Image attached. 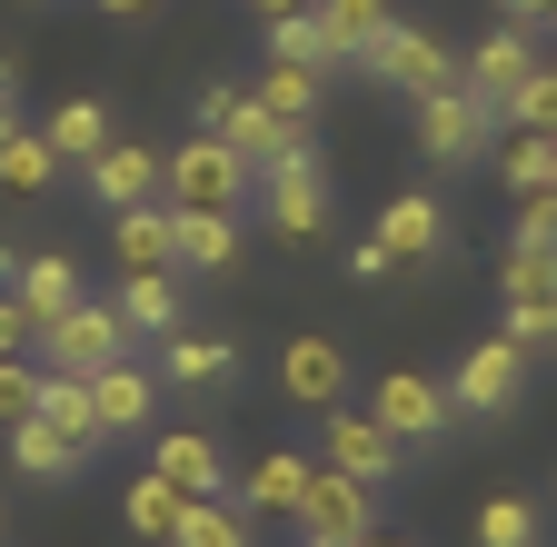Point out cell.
I'll use <instances>...</instances> for the list:
<instances>
[{"label": "cell", "instance_id": "6da1fadb", "mask_svg": "<svg viewBox=\"0 0 557 547\" xmlns=\"http://www.w3.org/2000/svg\"><path fill=\"white\" fill-rule=\"evenodd\" d=\"M160 160H170V210H239V199H259V170L230 140H209V129L170 140Z\"/></svg>", "mask_w": 557, "mask_h": 547}, {"label": "cell", "instance_id": "7a4b0ae2", "mask_svg": "<svg viewBox=\"0 0 557 547\" xmlns=\"http://www.w3.org/2000/svg\"><path fill=\"white\" fill-rule=\"evenodd\" d=\"M139 349L129 338V319L110 309V299H81V309H60L50 328H40V369H60V378H100V369H120Z\"/></svg>", "mask_w": 557, "mask_h": 547}, {"label": "cell", "instance_id": "3957f363", "mask_svg": "<svg viewBox=\"0 0 557 547\" xmlns=\"http://www.w3.org/2000/svg\"><path fill=\"white\" fill-rule=\"evenodd\" d=\"M259 220L278 229V239H329V170H319V150L299 140V150H278L269 170H259Z\"/></svg>", "mask_w": 557, "mask_h": 547}, {"label": "cell", "instance_id": "277c9868", "mask_svg": "<svg viewBox=\"0 0 557 547\" xmlns=\"http://www.w3.org/2000/svg\"><path fill=\"white\" fill-rule=\"evenodd\" d=\"M199 129H209V140H230L249 170H269L278 150H299V140H309V129L269 120V110H259V90H239V80H209V90H199Z\"/></svg>", "mask_w": 557, "mask_h": 547}, {"label": "cell", "instance_id": "5b68a950", "mask_svg": "<svg viewBox=\"0 0 557 547\" xmlns=\"http://www.w3.org/2000/svg\"><path fill=\"white\" fill-rule=\"evenodd\" d=\"M408 120H418V150H429L438 170H468V160L487 150V120H498V110H487V100L458 80V90H429V100H408Z\"/></svg>", "mask_w": 557, "mask_h": 547}, {"label": "cell", "instance_id": "8992f818", "mask_svg": "<svg viewBox=\"0 0 557 547\" xmlns=\"http://www.w3.org/2000/svg\"><path fill=\"white\" fill-rule=\"evenodd\" d=\"M359 71H379L398 100H429V90H458V50L438 40V30H418V21H398L369 60H359Z\"/></svg>", "mask_w": 557, "mask_h": 547}, {"label": "cell", "instance_id": "52a82bcc", "mask_svg": "<svg viewBox=\"0 0 557 547\" xmlns=\"http://www.w3.org/2000/svg\"><path fill=\"white\" fill-rule=\"evenodd\" d=\"M537 71H547V60H537V30H518V21H498L478 50H458V80H468L487 110H508V100H518Z\"/></svg>", "mask_w": 557, "mask_h": 547}, {"label": "cell", "instance_id": "ba28073f", "mask_svg": "<svg viewBox=\"0 0 557 547\" xmlns=\"http://www.w3.org/2000/svg\"><path fill=\"white\" fill-rule=\"evenodd\" d=\"M518 378H528L518 338H478V349L448 369V408L458 419H498V408H518Z\"/></svg>", "mask_w": 557, "mask_h": 547}, {"label": "cell", "instance_id": "9c48e42d", "mask_svg": "<svg viewBox=\"0 0 557 547\" xmlns=\"http://www.w3.org/2000/svg\"><path fill=\"white\" fill-rule=\"evenodd\" d=\"M369 419H379L398 448H429V438H448V419H458V408H448V388H438V378L388 369V378L369 388Z\"/></svg>", "mask_w": 557, "mask_h": 547}, {"label": "cell", "instance_id": "30bf717a", "mask_svg": "<svg viewBox=\"0 0 557 547\" xmlns=\"http://www.w3.org/2000/svg\"><path fill=\"white\" fill-rule=\"evenodd\" d=\"M299 527H309V537H329V547H359V537L379 527V488H359V477H338V468H309Z\"/></svg>", "mask_w": 557, "mask_h": 547}, {"label": "cell", "instance_id": "8fae6325", "mask_svg": "<svg viewBox=\"0 0 557 547\" xmlns=\"http://www.w3.org/2000/svg\"><path fill=\"white\" fill-rule=\"evenodd\" d=\"M81 179H90V199H100V210L120 220V210H150V199L170 189V160H160V150H139V140H110Z\"/></svg>", "mask_w": 557, "mask_h": 547}, {"label": "cell", "instance_id": "7c38bea8", "mask_svg": "<svg viewBox=\"0 0 557 547\" xmlns=\"http://www.w3.org/2000/svg\"><path fill=\"white\" fill-rule=\"evenodd\" d=\"M398 458H408V448L369 419V408H329V468H338V477H359V488H388Z\"/></svg>", "mask_w": 557, "mask_h": 547}, {"label": "cell", "instance_id": "4fadbf2b", "mask_svg": "<svg viewBox=\"0 0 557 547\" xmlns=\"http://www.w3.org/2000/svg\"><path fill=\"white\" fill-rule=\"evenodd\" d=\"M90 419H100V438H139V428L160 419V378L139 369V359L100 369V378H90Z\"/></svg>", "mask_w": 557, "mask_h": 547}, {"label": "cell", "instance_id": "5bb4252c", "mask_svg": "<svg viewBox=\"0 0 557 547\" xmlns=\"http://www.w3.org/2000/svg\"><path fill=\"white\" fill-rule=\"evenodd\" d=\"M150 468L170 477L180 498H230V458H220V438H209V428H170V438H150Z\"/></svg>", "mask_w": 557, "mask_h": 547}, {"label": "cell", "instance_id": "9a60e30c", "mask_svg": "<svg viewBox=\"0 0 557 547\" xmlns=\"http://www.w3.org/2000/svg\"><path fill=\"white\" fill-rule=\"evenodd\" d=\"M278 388H289V408H329L348 398V359H338V338H289L278 349Z\"/></svg>", "mask_w": 557, "mask_h": 547}, {"label": "cell", "instance_id": "2e32d148", "mask_svg": "<svg viewBox=\"0 0 557 547\" xmlns=\"http://www.w3.org/2000/svg\"><path fill=\"white\" fill-rule=\"evenodd\" d=\"M369 239H379L398 269H418V259H438V249H448V210H438L429 189H408V199H388V210H379Z\"/></svg>", "mask_w": 557, "mask_h": 547}, {"label": "cell", "instance_id": "e0dca14e", "mask_svg": "<svg viewBox=\"0 0 557 547\" xmlns=\"http://www.w3.org/2000/svg\"><path fill=\"white\" fill-rule=\"evenodd\" d=\"M110 249H120V269H129V279H180V239H170V199H150V210H120Z\"/></svg>", "mask_w": 557, "mask_h": 547}, {"label": "cell", "instance_id": "ac0fdd59", "mask_svg": "<svg viewBox=\"0 0 557 547\" xmlns=\"http://www.w3.org/2000/svg\"><path fill=\"white\" fill-rule=\"evenodd\" d=\"M160 369H170V388H189V398H220V388L239 378V349H230V338H209V328H180V338H160Z\"/></svg>", "mask_w": 557, "mask_h": 547}, {"label": "cell", "instance_id": "d6986e66", "mask_svg": "<svg viewBox=\"0 0 557 547\" xmlns=\"http://www.w3.org/2000/svg\"><path fill=\"white\" fill-rule=\"evenodd\" d=\"M0 448H11V468H21V477H40V488H60V477H81V468H90V448H81V438H60L50 419H21Z\"/></svg>", "mask_w": 557, "mask_h": 547}, {"label": "cell", "instance_id": "ffe728a7", "mask_svg": "<svg viewBox=\"0 0 557 547\" xmlns=\"http://www.w3.org/2000/svg\"><path fill=\"white\" fill-rule=\"evenodd\" d=\"M40 129H50V150H60V170H90V160H100V150L120 140V120H110V100H60V110H50Z\"/></svg>", "mask_w": 557, "mask_h": 547}, {"label": "cell", "instance_id": "44dd1931", "mask_svg": "<svg viewBox=\"0 0 557 547\" xmlns=\"http://www.w3.org/2000/svg\"><path fill=\"white\" fill-rule=\"evenodd\" d=\"M299 498H309V458H299V448H269V458L249 468V488H239L249 518H299Z\"/></svg>", "mask_w": 557, "mask_h": 547}, {"label": "cell", "instance_id": "7402d4cb", "mask_svg": "<svg viewBox=\"0 0 557 547\" xmlns=\"http://www.w3.org/2000/svg\"><path fill=\"white\" fill-rule=\"evenodd\" d=\"M21 309L50 328L60 309H81V259L70 249H40V259H21Z\"/></svg>", "mask_w": 557, "mask_h": 547}, {"label": "cell", "instance_id": "603a6c76", "mask_svg": "<svg viewBox=\"0 0 557 547\" xmlns=\"http://www.w3.org/2000/svg\"><path fill=\"white\" fill-rule=\"evenodd\" d=\"M319 100H329V71H299V60H269V71H259V110H269V120L309 129Z\"/></svg>", "mask_w": 557, "mask_h": 547}, {"label": "cell", "instance_id": "cb8c5ba5", "mask_svg": "<svg viewBox=\"0 0 557 547\" xmlns=\"http://www.w3.org/2000/svg\"><path fill=\"white\" fill-rule=\"evenodd\" d=\"M170 239H180V269H230L239 259L230 210H170Z\"/></svg>", "mask_w": 557, "mask_h": 547}, {"label": "cell", "instance_id": "d4e9b609", "mask_svg": "<svg viewBox=\"0 0 557 547\" xmlns=\"http://www.w3.org/2000/svg\"><path fill=\"white\" fill-rule=\"evenodd\" d=\"M110 309L129 319V338H180V279H120Z\"/></svg>", "mask_w": 557, "mask_h": 547}, {"label": "cell", "instance_id": "484cf974", "mask_svg": "<svg viewBox=\"0 0 557 547\" xmlns=\"http://www.w3.org/2000/svg\"><path fill=\"white\" fill-rule=\"evenodd\" d=\"M498 299H508V309H547V299H557V249L508 239V259H498Z\"/></svg>", "mask_w": 557, "mask_h": 547}, {"label": "cell", "instance_id": "4316f807", "mask_svg": "<svg viewBox=\"0 0 557 547\" xmlns=\"http://www.w3.org/2000/svg\"><path fill=\"white\" fill-rule=\"evenodd\" d=\"M249 527H259V518L239 508V488H230V498H189L170 547H249Z\"/></svg>", "mask_w": 557, "mask_h": 547}, {"label": "cell", "instance_id": "83f0119b", "mask_svg": "<svg viewBox=\"0 0 557 547\" xmlns=\"http://www.w3.org/2000/svg\"><path fill=\"white\" fill-rule=\"evenodd\" d=\"M180 508H189V498L170 488V477H160V468H150V477H129V498H120V518H129V537H150V547H170V537H180Z\"/></svg>", "mask_w": 557, "mask_h": 547}, {"label": "cell", "instance_id": "f1b7e54d", "mask_svg": "<svg viewBox=\"0 0 557 547\" xmlns=\"http://www.w3.org/2000/svg\"><path fill=\"white\" fill-rule=\"evenodd\" d=\"M269 60H299V71H338V30H329V11H299V21H269Z\"/></svg>", "mask_w": 557, "mask_h": 547}, {"label": "cell", "instance_id": "f546056e", "mask_svg": "<svg viewBox=\"0 0 557 547\" xmlns=\"http://www.w3.org/2000/svg\"><path fill=\"white\" fill-rule=\"evenodd\" d=\"M50 179H60V150H50V129H11V140H0V189L40 199Z\"/></svg>", "mask_w": 557, "mask_h": 547}, {"label": "cell", "instance_id": "4dcf8cb0", "mask_svg": "<svg viewBox=\"0 0 557 547\" xmlns=\"http://www.w3.org/2000/svg\"><path fill=\"white\" fill-rule=\"evenodd\" d=\"M319 11H329V30H338V50H348V60H369V50L398 30L388 0H319Z\"/></svg>", "mask_w": 557, "mask_h": 547}, {"label": "cell", "instance_id": "1f68e13d", "mask_svg": "<svg viewBox=\"0 0 557 547\" xmlns=\"http://www.w3.org/2000/svg\"><path fill=\"white\" fill-rule=\"evenodd\" d=\"M40 419H50L60 438L100 448V419H90V378H60V369H50V388H40Z\"/></svg>", "mask_w": 557, "mask_h": 547}, {"label": "cell", "instance_id": "d6a6232c", "mask_svg": "<svg viewBox=\"0 0 557 547\" xmlns=\"http://www.w3.org/2000/svg\"><path fill=\"white\" fill-rule=\"evenodd\" d=\"M468 527H478V547H537V508L528 498H487Z\"/></svg>", "mask_w": 557, "mask_h": 547}, {"label": "cell", "instance_id": "836d02e7", "mask_svg": "<svg viewBox=\"0 0 557 547\" xmlns=\"http://www.w3.org/2000/svg\"><path fill=\"white\" fill-rule=\"evenodd\" d=\"M40 388H50V369H40V359H0V428L40 419Z\"/></svg>", "mask_w": 557, "mask_h": 547}, {"label": "cell", "instance_id": "e575fe53", "mask_svg": "<svg viewBox=\"0 0 557 547\" xmlns=\"http://www.w3.org/2000/svg\"><path fill=\"white\" fill-rule=\"evenodd\" d=\"M498 120H518V129H537V140H557V71H537V80H528Z\"/></svg>", "mask_w": 557, "mask_h": 547}, {"label": "cell", "instance_id": "d590c367", "mask_svg": "<svg viewBox=\"0 0 557 547\" xmlns=\"http://www.w3.org/2000/svg\"><path fill=\"white\" fill-rule=\"evenodd\" d=\"M508 189L528 199V189H557V140H537V129H528V140L508 150Z\"/></svg>", "mask_w": 557, "mask_h": 547}, {"label": "cell", "instance_id": "8d00e7d4", "mask_svg": "<svg viewBox=\"0 0 557 547\" xmlns=\"http://www.w3.org/2000/svg\"><path fill=\"white\" fill-rule=\"evenodd\" d=\"M21 349H40V319L21 309V289H0V359H21Z\"/></svg>", "mask_w": 557, "mask_h": 547}, {"label": "cell", "instance_id": "74e56055", "mask_svg": "<svg viewBox=\"0 0 557 547\" xmlns=\"http://www.w3.org/2000/svg\"><path fill=\"white\" fill-rule=\"evenodd\" d=\"M338 269H348V279H359V289H379V279H398V259H388L379 239H348V249H338Z\"/></svg>", "mask_w": 557, "mask_h": 547}, {"label": "cell", "instance_id": "f35d334b", "mask_svg": "<svg viewBox=\"0 0 557 547\" xmlns=\"http://www.w3.org/2000/svg\"><path fill=\"white\" fill-rule=\"evenodd\" d=\"M518 239L557 249V189H528V199H518Z\"/></svg>", "mask_w": 557, "mask_h": 547}, {"label": "cell", "instance_id": "ab89813d", "mask_svg": "<svg viewBox=\"0 0 557 547\" xmlns=\"http://www.w3.org/2000/svg\"><path fill=\"white\" fill-rule=\"evenodd\" d=\"M498 21H518V30H537V40H557V0H498Z\"/></svg>", "mask_w": 557, "mask_h": 547}, {"label": "cell", "instance_id": "60d3db41", "mask_svg": "<svg viewBox=\"0 0 557 547\" xmlns=\"http://www.w3.org/2000/svg\"><path fill=\"white\" fill-rule=\"evenodd\" d=\"M11 100H21V71H11V60H0V140H11V129H21V120H11Z\"/></svg>", "mask_w": 557, "mask_h": 547}, {"label": "cell", "instance_id": "b9f144b4", "mask_svg": "<svg viewBox=\"0 0 557 547\" xmlns=\"http://www.w3.org/2000/svg\"><path fill=\"white\" fill-rule=\"evenodd\" d=\"M259 21H299V11H319V0H249Z\"/></svg>", "mask_w": 557, "mask_h": 547}, {"label": "cell", "instance_id": "7bdbcfd3", "mask_svg": "<svg viewBox=\"0 0 557 547\" xmlns=\"http://www.w3.org/2000/svg\"><path fill=\"white\" fill-rule=\"evenodd\" d=\"M100 11H110V21H139V11H150V0H100Z\"/></svg>", "mask_w": 557, "mask_h": 547}, {"label": "cell", "instance_id": "ee69618b", "mask_svg": "<svg viewBox=\"0 0 557 547\" xmlns=\"http://www.w3.org/2000/svg\"><path fill=\"white\" fill-rule=\"evenodd\" d=\"M359 547H418V537H388V527H369V537H359Z\"/></svg>", "mask_w": 557, "mask_h": 547}, {"label": "cell", "instance_id": "f6af8a7d", "mask_svg": "<svg viewBox=\"0 0 557 547\" xmlns=\"http://www.w3.org/2000/svg\"><path fill=\"white\" fill-rule=\"evenodd\" d=\"M0 289H21V259H11V249H0Z\"/></svg>", "mask_w": 557, "mask_h": 547}, {"label": "cell", "instance_id": "bcb514c9", "mask_svg": "<svg viewBox=\"0 0 557 547\" xmlns=\"http://www.w3.org/2000/svg\"><path fill=\"white\" fill-rule=\"evenodd\" d=\"M547 71H557V60H547Z\"/></svg>", "mask_w": 557, "mask_h": 547}]
</instances>
